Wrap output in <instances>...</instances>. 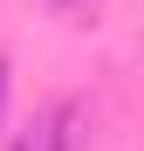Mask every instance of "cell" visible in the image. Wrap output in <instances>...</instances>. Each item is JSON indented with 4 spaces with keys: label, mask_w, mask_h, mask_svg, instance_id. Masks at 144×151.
Masks as SVG:
<instances>
[{
    "label": "cell",
    "mask_w": 144,
    "mask_h": 151,
    "mask_svg": "<svg viewBox=\"0 0 144 151\" xmlns=\"http://www.w3.org/2000/svg\"><path fill=\"white\" fill-rule=\"evenodd\" d=\"M41 151H89V131H82V103H55V117L41 124Z\"/></svg>",
    "instance_id": "cell-1"
},
{
    "label": "cell",
    "mask_w": 144,
    "mask_h": 151,
    "mask_svg": "<svg viewBox=\"0 0 144 151\" xmlns=\"http://www.w3.org/2000/svg\"><path fill=\"white\" fill-rule=\"evenodd\" d=\"M0 110H7V62H0Z\"/></svg>",
    "instance_id": "cell-2"
}]
</instances>
